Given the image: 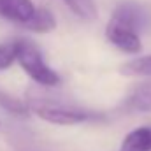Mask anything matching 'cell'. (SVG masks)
<instances>
[{
	"label": "cell",
	"instance_id": "1",
	"mask_svg": "<svg viewBox=\"0 0 151 151\" xmlns=\"http://www.w3.org/2000/svg\"><path fill=\"white\" fill-rule=\"evenodd\" d=\"M27 106H28V111H32L40 119L55 123V125H79V123H86V121H93L100 118V114L95 111L83 109L76 104L51 100V99L35 97Z\"/></svg>",
	"mask_w": 151,
	"mask_h": 151
},
{
	"label": "cell",
	"instance_id": "2",
	"mask_svg": "<svg viewBox=\"0 0 151 151\" xmlns=\"http://www.w3.org/2000/svg\"><path fill=\"white\" fill-rule=\"evenodd\" d=\"M16 62L40 86H58L60 76L46 62L39 47L28 39H16Z\"/></svg>",
	"mask_w": 151,
	"mask_h": 151
},
{
	"label": "cell",
	"instance_id": "3",
	"mask_svg": "<svg viewBox=\"0 0 151 151\" xmlns=\"http://www.w3.org/2000/svg\"><path fill=\"white\" fill-rule=\"evenodd\" d=\"M106 37L109 39L118 49H121L125 53H130V55H135L142 49L139 32L123 25V23H119V21H116L113 18L106 27Z\"/></svg>",
	"mask_w": 151,
	"mask_h": 151
},
{
	"label": "cell",
	"instance_id": "4",
	"mask_svg": "<svg viewBox=\"0 0 151 151\" xmlns=\"http://www.w3.org/2000/svg\"><path fill=\"white\" fill-rule=\"evenodd\" d=\"M113 19L141 32L144 28H148L151 23V16L148 14V11L139 5V4H134V2H121L116 5L113 12Z\"/></svg>",
	"mask_w": 151,
	"mask_h": 151
},
{
	"label": "cell",
	"instance_id": "5",
	"mask_svg": "<svg viewBox=\"0 0 151 151\" xmlns=\"http://www.w3.org/2000/svg\"><path fill=\"white\" fill-rule=\"evenodd\" d=\"M35 11L32 0H0V18L23 28L32 21Z\"/></svg>",
	"mask_w": 151,
	"mask_h": 151
},
{
	"label": "cell",
	"instance_id": "6",
	"mask_svg": "<svg viewBox=\"0 0 151 151\" xmlns=\"http://www.w3.org/2000/svg\"><path fill=\"white\" fill-rule=\"evenodd\" d=\"M121 107L132 113H151V79L135 86L125 97Z\"/></svg>",
	"mask_w": 151,
	"mask_h": 151
},
{
	"label": "cell",
	"instance_id": "7",
	"mask_svg": "<svg viewBox=\"0 0 151 151\" xmlns=\"http://www.w3.org/2000/svg\"><path fill=\"white\" fill-rule=\"evenodd\" d=\"M119 151H151V127L134 128L123 139Z\"/></svg>",
	"mask_w": 151,
	"mask_h": 151
},
{
	"label": "cell",
	"instance_id": "8",
	"mask_svg": "<svg viewBox=\"0 0 151 151\" xmlns=\"http://www.w3.org/2000/svg\"><path fill=\"white\" fill-rule=\"evenodd\" d=\"M55 27H56V19L51 14V11H47V9H37L35 14H34V18H32V21L25 28L32 30V32L44 34V32H51Z\"/></svg>",
	"mask_w": 151,
	"mask_h": 151
},
{
	"label": "cell",
	"instance_id": "9",
	"mask_svg": "<svg viewBox=\"0 0 151 151\" xmlns=\"http://www.w3.org/2000/svg\"><path fill=\"white\" fill-rule=\"evenodd\" d=\"M62 2H65V5L74 12L76 16H79L81 19L93 21L99 16L97 5H95L93 0H62Z\"/></svg>",
	"mask_w": 151,
	"mask_h": 151
},
{
	"label": "cell",
	"instance_id": "10",
	"mask_svg": "<svg viewBox=\"0 0 151 151\" xmlns=\"http://www.w3.org/2000/svg\"><path fill=\"white\" fill-rule=\"evenodd\" d=\"M119 72L125 76H132V77H135V76H148V77H151V55L141 56L137 60H132V62L125 63L119 69Z\"/></svg>",
	"mask_w": 151,
	"mask_h": 151
},
{
	"label": "cell",
	"instance_id": "11",
	"mask_svg": "<svg viewBox=\"0 0 151 151\" xmlns=\"http://www.w3.org/2000/svg\"><path fill=\"white\" fill-rule=\"evenodd\" d=\"M0 106L5 111H9V113H12V114H18V116H25V114L30 113L27 104H23L21 100H18V99H14L11 95L4 93L2 90H0Z\"/></svg>",
	"mask_w": 151,
	"mask_h": 151
},
{
	"label": "cell",
	"instance_id": "12",
	"mask_svg": "<svg viewBox=\"0 0 151 151\" xmlns=\"http://www.w3.org/2000/svg\"><path fill=\"white\" fill-rule=\"evenodd\" d=\"M14 62H16V44L14 42L0 44V70L9 69Z\"/></svg>",
	"mask_w": 151,
	"mask_h": 151
}]
</instances>
